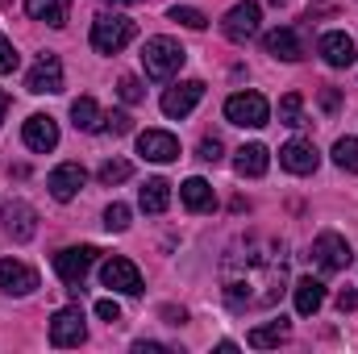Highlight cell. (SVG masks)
Here are the masks:
<instances>
[{
    "instance_id": "cell-1",
    "label": "cell",
    "mask_w": 358,
    "mask_h": 354,
    "mask_svg": "<svg viewBox=\"0 0 358 354\" xmlns=\"http://www.w3.org/2000/svg\"><path fill=\"white\" fill-rule=\"evenodd\" d=\"M221 288H225V304L234 313L246 309H267L283 292V255L279 246L267 242H246L234 246L221 263Z\"/></svg>"
},
{
    "instance_id": "cell-2",
    "label": "cell",
    "mask_w": 358,
    "mask_h": 354,
    "mask_svg": "<svg viewBox=\"0 0 358 354\" xmlns=\"http://www.w3.org/2000/svg\"><path fill=\"white\" fill-rule=\"evenodd\" d=\"M183 63H187V50L179 46L176 38H150L142 46V67H146L150 80H171Z\"/></svg>"
},
{
    "instance_id": "cell-3",
    "label": "cell",
    "mask_w": 358,
    "mask_h": 354,
    "mask_svg": "<svg viewBox=\"0 0 358 354\" xmlns=\"http://www.w3.org/2000/svg\"><path fill=\"white\" fill-rule=\"evenodd\" d=\"M134 42V21L121 13H104L92 21V50L96 55H121Z\"/></svg>"
},
{
    "instance_id": "cell-4",
    "label": "cell",
    "mask_w": 358,
    "mask_h": 354,
    "mask_svg": "<svg viewBox=\"0 0 358 354\" xmlns=\"http://www.w3.org/2000/svg\"><path fill=\"white\" fill-rule=\"evenodd\" d=\"M225 117L234 125H242V129H263L271 121V104H267V96H259V92H234L225 100Z\"/></svg>"
},
{
    "instance_id": "cell-5",
    "label": "cell",
    "mask_w": 358,
    "mask_h": 354,
    "mask_svg": "<svg viewBox=\"0 0 358 354\" xmlns=\"http://www.w3.org/2000/svg\"><path fill=\"white\" fill-rule=\"evenodd\" d=\"M259 21H263V8H259L255 0H242V4H234V8L225 13L221 29H225L229 42H250V38L259 34Z\"/></svg>"
},
{
    "instance_id": "cell-6",
    "label": "cell",
    "mask_w": 358,
    "mask_h": 354,
    "mask_svg": "<svg viewBox=\"0 0 358 354\" xmlns=\"http://www.w3.org/2000/svg\"><path fill=\"white\" fill-rule=\"evenodd\" d=\"M308 255H313V263L321 267V271H329V275H334V271H346L350 259H355V255H350V242H346L342 234H321Z\"/></svg>"
},
{
    "instance_id": "cell-7",
    "label": "cell",
    "mask_w": 358,
    "mask_h": 354,
    "mask_svg": "<svg viewBox=\"0 0 358 354\" xmlns=\"http://www.w3.org/2000/svg\"><path fill=\"white\" fill-rule=\"evenodd\" d=\"M96 246H67V250H59L55 255V271H59V279L63 283H71V288H80L84 283V275L92 271V263H96Z\"/></svg>"
},
{
    "instance_id": "cell-8",
    "label": "cell",
    "mask_w": 358,
    "mask_h": 354,
    "mask_svg": "<svg viewBox=\"0 0 358 354\" xmlns=\"http://www.w3.org/2000/svg\"><path fill=\"white\" fill-rule=\"evenodd\" d=\"M88 338V330H84V313L71 304V309H59L55 317H50V346H80Z\"/></svg>"
},
{
    "instance_id": "cell-9",
    "label": "cell",
    "mask_w": 358,
    "mask_h": 354,
    "mask_svg": "<svg viewBox=\"0 0 358 354\" xmlns=\"http://www.w3.org/2000/svg\"><path fill=\"white\" fill-rule=\"evenodd\" d=\"M25 88L34 92V96H55V92H63V63H59V55H42V59L34 63V71L25 76Z\"/></svg>"
},
{
    "instance_id": "cell-10",
    "label": "cell",
    "mask_w": 358,
    "mask_h": 354,
    "mask_svg": "<svg viewBox=\"0 0 358 354\" xmlns=\"http://www.w3.org/2000/svg\"><path fill=\"white\" fill-rule=\"evenodd\" d=\"M200 100H204V84H200V80H183V84L163 92V113H167L171 121H183Z\"/></svg>"
},
{
    "instance_id": "cell-11",
    "label": "cell",
    "mask_w": 358,
    "mask_h": 354,
    "mask_svg": "<svg viewBox=\"0 0 358 354\" xmlns=\"http://www.w3.org/2000/svg\"><path fill=\"white\" fill-rule=\"evenodd\" d=\"M100 279H104V288H113L121 296H138L142 292V271L129 259H108V263L100 267Z\"/></svg>"
},
{
    "instance_id": "cell-12",
    "label": "cell",
    "mask_w": 358,
    "mask_h": 354,
    "mask_svg": "<svg viewBox=\"0 0 358 354\" xmlns=\"http://www.w3.org/2000/svg\"><path fill=\"white\" fill-rule=\"evenodd\" d=\"M138 155H142L146 163H176L179 159L176 134H167V129H146V134H138Z\"/></svg>"
},
{
    "instance_id": "cell-13",
    "label": "cell",
    "mask_w": 358,
    "mask_h": 354,
    "mask_svg": "<svg viewBox=\"0 0 358 354\" xmlns=\"http://www.w3.org/2000/svg\"><path fill=\"white\" fill-rule=\"evenodd\" d=\"M21 138H25V146H29V150L46 155V150H55V146H59V125H55V117H46V113H34V117L25 121Z\"/></svg>"
},
{
    "instance_id": "cell-14",
    "label": "cell",
    "mask_w": 358,
    "mask_h": 354,
    "mask_svg": "<svg viewBox=\"0 0 358 354\" xmlns=\"http://www.w3.org/2000/svg\"><path fill=\"white\" fill-rule=\"evenodd\" d=\"M279 163H283V171H292V176H313L317 171V163H321V155H317V146L313 142H287L283 150H279Z\"/></svg>"
},
{
    "instance_id": "cell-15",
    "label": "cell",
    "mask_w": 358,
    "mask_h": 354,
    "mask_svg": "<svg viewBox=\"0 0 358 354\" xmlns=\"http://www.w3.org/2000/svg\"><path fill=\"white\" fill-rule=\"evenodd\" d=\"M0 288L8 292V296H29L34 288H38V271L25 263H17V259H0Z\"/></svg>"
},
{
    "instance_id": "cell-16",
    "label": "cell",
    "mask_w": 358,
    "mask_h": 354,
    "mask_svg": "<svg viewBox=\"0 0 358 354\" xmlns=\"http://www.w3.org/2000/svg\"><path fill=\"white\" fill-rule=\"evenodd\" d=\"M84 167L80 163H63V167H55L50 179H46V187H50V196L55 200H71V196H80V187H84Z\"/></svg>"
},
{
    "instance_id": "cell-17",
    "label": "cell",
    "mask_w": 358,
    "mask_h": 354,
    "mask_svg": "<svg viewBox=\"0 0 358 354\" xmlns=\"http://www.w3.org/2000/svg\"><path fill=\"white\" fill-rule=\"evenodd\" d=\"M317 50H321V59H325L329 67H350V63H355V38H346L342 29H329V34L317 42Z\"/></svg>"
},
{
    "instance_id": "cell-18",
    "label": "cell",
    "mask_w": 358,
    "mask_h": 354,
    "mask_svg": "<svg viewBox=\"0 0 358 354\" xmlns=\"http://www.w3.org/2000/svg\"><path fill=\"white\" fill-rule=\"evenodd\" d=\"M267 167H271V155H267V146H263V142L242 146V150H238V159H234V171H238V176H250V179L267 176Z\"/></svg>"
},
{
    "instance_id": "cell-19",
    "label": "cell",
    "mask_w": 358,
    "mask_h": 354,
    "mask_svg": "<svg viewBox=\"0 0 358 354\" xmlns=\"http://www.w3.org/2000/svg\"><path fill=\"white\" fill-rule=\"evenodd\" d=\"M292 296H296V313H300V317H313V313H321V304H325V283H321V279H296Z\"/></svg>"
},
{
    "instance_id": "cell-20",
    "label": "cell",
    "mask_w": 358,
    "mask_h": 354,
    "mask_svg": "<svg viewBox=\"0 0 358 354\" xmlns=\"http://www.w3.org/2000/svg\"><path fill=\"white\" fill-rule=\"evenodd\" d=\"M179 200H183L192 213H208L217 196H213V183H208V179L192 176V179H183V183H179Z\"/></svg>"
},
{
    "instance_id": "cell-21",
    "label": "cell",
    "mask_w": 358,
    "mask_h": 354,
    "mask_svg": "<svg viewBox=\"0 0 358 354\" xmlns=\"http://www.w3.org/2000/svg\"><path fill=\"white\" fill-rule=\"evenodd\" d=\"M263 46H267V55L283 59V63H296V59L304 55V46H300L296 29H271L267 38H263Z\"/></svg>"
},
{
    "instance_id": "cell-22",
    "label": "cell",
    "mask_w": 358,
    "mask_h": 354,
    "mask_svg": "<svg viewBox=\"0 0 358 354\" xmlns=\"http://www.w3.org/2000/svg\"><path fill=\"white\" fill-rule=\"evenodd\" d=\"M138 200H142V213H167V204H171V183L167 179H146L142 183V192H138Z\"/></svg>"
},
{
    "instance_id": "cell-23",
    "label": "cell",
    "mask_w": 358,
    "mask_h": 354,
    "mask_svg": "<svg viewBox=\"0 0 358 354\" xmlns=\"http://www.w3.org/2000/svg\"><path fill=\"white\" fill-rule=\"evenodd\" d=\"M25 13L34 21H46V25H67L71 0H25Z\"/></svg>"
},
{
    "instance_id": "cell-24",
    "label": "cell",
    "mask_w": 358,
    "mask_h": 354,
    "mask_svg": "<svg viewBox=\"0 0 358 354\" xmlns=\"http://www.w3.org/2000/svg\"><path fill=\"white\" fill-rule=\"evenodd\" d=\"M287 334H292V325L279 317V321H267V325H255L250 334H246V342L255 346V351H271V346H279V342H287Z\"/></svg>"
},
{
    "instance_id": "cell-25",
    "label": "cell",
    "mask_w": 358,
    "mask_h": 354,
    "mask_svg": "<svg viewBox=\"0 0 358 354\" xmlns=\"http://www.w3.org/2000/svg\"><path fill=\"white\" fill-rule=\"evenodd\" d=\"M71 121H76V129H84V134H96V129H104L100 104H96L92 96H80V100L71 104Z\"/></svg>"
},
{
    "instance_id": "cell-26",
    "label": "cell",
    "mask_w": 358,
    "mask_h": 354,
    "mask_svg": "<svg viewBox=\"0 0 358 354\" xmlns=\"http://www.w3.org/2000/svg\"><path fill=\"white\" fill-rule=\"evenodd\" d=\"M4 225H8V234H13V242H29V238L38 234V225H34V208H29V204H13Z\"/></svg>"
},
{
    "instance_id": "cell-27",
    "label": "cell",
    "mask_w": 358,
    "mask_h": 354,
    "mask_svg": "<svg viewBox=\"0 0 358 354\" xmlns=\"http://www.w3.org/2000/svg\"><path fill=\"white\" fill-rule=\"evenodd\" d=\"M279 125H304V100H300V92H287L283 100H279Z\"/></svg>"
},
{
    "instance_id": "cell-28",
    "label": "cell",
    "mask_w": 358,
    "mask_h": 354,
    "mask_svg": "<svg viewBox=\"0 0 358 354\" xmlns=\"http://www.w3.org/2000/svg\"><path fill=\"white\" fill-rule=\"evenodd\" d=\"M334 163L342 171H355L358 176V138H338L334 142Z\"/></svg>"
},
{
    "instance_id": "cell-29",
    "label": "cell",
    "mask_w": 358,
    "mask_h": 354,
    "mask_svg": "<svg viewBox=\"0 0 358 354\" xmlns=\"http://www.w3.org/2000/svg\"><path fill=\"white\" fill-rule=\"evenodd\" d=\"M129 176H134V167H129L125 159H108V163L100 167V183H108V187H113V183H125Z\"/></svg>"
},
{
    "instance_id": "cell-30",
    "label": "cell",
    "mask_w": 358,
    "mask_h": 354,
    "mask_svg": "<svg viewBox=\"0 0 358 354\" xmlns=\"http://www.w3.org/2000/svg\"><path fill=\"white\" fill-rule=\"evenodd\" d=\"M171 21L187 25V29H204V25H208V17H204L200 8H192V4H176V8H171Z\"/></svg>"
},
{
    "instance_id": "cell-31",
    "label": "cell",
    "mask_w": 358,
    "mask_h": 354,
    "mask_svg": "<svg viewBox=\"0 0 358 354\" xmlns=\"http://www.w3.org/2000/svg\"><path fill=\"white\" fill-rule=\"evenodd\" d=\"M104 229L125 234V229H129V208H125V204H108V208H104Z\"/></svg>"
},
{
    "instance_id": "cell-32",
    "label": "cell",
    "mask_w": 358,
    "mask_h": 354,
    "mask_svg": "<svg viewBox=\"0 0 358 354\" xmlns=\"http://www.w3.org/2000/svg\"><path fill=\"white\" fill-rule=\"evenodd\" d=\"M117 96H121L125 104H138V100H142L146 92H142V84H138L134 76H121V84H117Z\"/></svg>"
},
{
    "instance_id": "cell-33",
    "label": "cell",
    "mask_w": 358,
    "mask_h": 354,
    "mask_svg": "<svg viewBox=\"0 0 358 354\" xmlns=\"http://www.w3.org/2000/svg\"><path fill=\"white\" fill-rule=\"evenodd\" d=\"M17 63H21V55L13 50V42L0 34V76H8V71H17Z\"/></svg>"
},
{
    "instance_id": "cell-34",
    "label": "cell",
    "mask_w": 358,
    "mask_h": 354,
    "mask_svg": "<svg viewBox=\"0 0 358 354\" xmlns=\"http://www.w3.org/2000/svg\"><path fill=\"white\" fill-rule=\"evenodd\" d=\"M104 129H113V134H129V129H134V117H129V113H108V117H104Z\"/></svg>"
},
{
    "instance_id": "cell-35",
    "label": "cell",
    "mask_w": 358,
    "mask_h": 354,
    "mask_svg": "<svg viewBox=\"0 0 358 354\" xmlns=\"http://www.w3.org/2000/svg\"><path fill=\"white\" fill-rule=\"evenodd\" d=\"M96 317L113 325V321H121V304L117 300H96Z\"/></svg>"
},
{
    "instance_id": "cell-36",
    "label": "cell",
    "mask_w": 358,
    "mask_h": 354,
    "mask_svg": "<svg viewBox=\"0 0 358 354\" xmlns=\"http://www.w3.org/2000/svg\"><path fill=\"white\" fill-rule=\"evenodd\" d=\"M200 159H204V163H221V142H217V138H204V142H200Z\"/></svg>"
},
{
    "instance_id": "cell-37",
    "label": "cell",
    "mask_w": 358,
    "mask_h": 354,
    "mask_svg": "<svg viewBox=\"0 0 358 354\" xmlns=\"http://www.w3.org/2000/svg\"><path fill=\"white\" fill-rule=\"evenodd\" d=\"M338 309L342 313H358V292L350 288V292H338Z\"/></svg>"
},
{
    "instance_id": "cell-38",
    "label": "cell",
    "mask_w": 358,
    "mask_h": 354,
    "mask_svg": "<svg viewBox=\"0 0 358 354\" xmlns=\"http://www.w3.org/2000/svg\"><path fill=\"white\" fill-rule=\"evenodd\" d=\"M134 351H138V354H159V351H167V346H159V342H138Z\"/></svg>"
},
{
    "instance_id": "cell-39",
    "label": "cell",
    "mask_w": 358,
    "mask_h": 354,
    "mask_svg": "<svg viewBox=\"0 0 358 354\" xmlns=\"http://www.w3.org/2000/svg\"><path fill=\"white\" fill-rule=\"evenodd\" d=\"M321 104H325V108H338V92L325 88V92H321Z\"/></svg>"
},
{
    "instance_id": "cell-40",
    "label": "cell",
    "mask_w": 358,
    "mask_h": 354,
    "mask_svg": "<svg viewBox=\"0 0 358 354\" xmlns=\"http://www.w3.org/2000/svg\"><path fill=\"white\" fill-rule=\"evenodd\" d=\"M4 113H8V92H0V121H4Z\"/></svg>"
},
{
    "instance_id": "cell-41",
    "label": "cell",
    "mask_w": 358,
    "mask_h": 354,
    "mask_svg": "<svg viewBox=\"0 0 358 354\" xmlns=\"http://www.w3.org/2000/svg\"><path fill=\"white\" fill-rule=\"evenodd\" d=\"M108 4H129V0H108Z\"/></svg>"
}]
</instances>
